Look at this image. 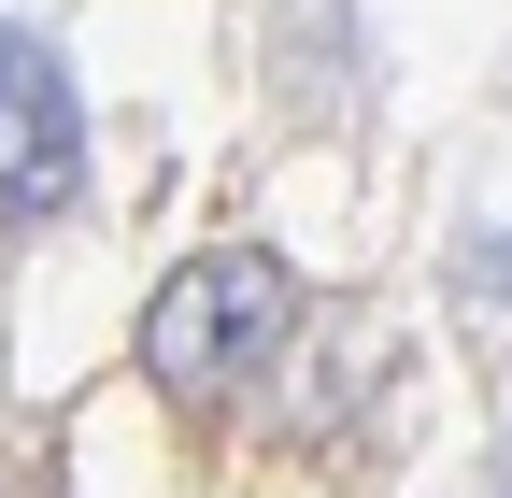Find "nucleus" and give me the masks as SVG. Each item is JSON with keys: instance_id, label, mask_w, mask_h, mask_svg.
I'll return each mask as SVG.
<instances>
[{"instance_id": "nucleus-2", "label": "nucleus", "mask_w": 512, "mask_h": 498, "mask_svg": "<svg viewBox=\"0 0 512 498\" xmlns=\"http://www.w3.org/2000/svg\"><path fill=\"white\" fill-rule=\"evenodd\" d=\"M72 200H86V100L57 43L0 29V228H57Z\"/></svg>"}, {"instance_id": "nucleus-1", "label": "nucleus", "mask_w": 512, "mask_h": 498, "mask_svg": "<svg viewBox=\"0 0 512 498\" xmlns=\"http://www.w3.org/2000/svg\"><path fill=\"white\" fill-rule=\"evenodd\" d=\"M285 328H299L285 271L242 257V242H214V257H185V271L157 285V314H143V385L185 399V413H214V399H242L256 370L285 356Z\"/></svg>"}]
</instances>
